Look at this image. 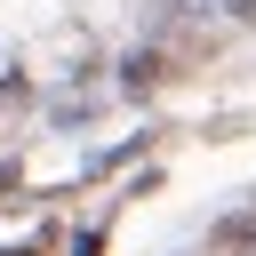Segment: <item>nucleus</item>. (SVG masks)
Masks as SVG:
<instances>
[{
    "instance_id": "2",
    "label": "nucleus",
    "mask_w": 256,
    "mask_h": 256,
    "mask_svg": "<svg viewBox=\"0 0 256 256\" xmlns=\"http://www.w3.org/2000/svg\"><path fill=\"white\" fill-rule=\"evenodd\" d=\"M160 80V56H128V88H152Z\"/></svg>"
},
{
    "instance_id": "3",
    "label": "nucleus",
    "mask_w": 256,
    "mask_h": 256,
    "mask_svg": "<svg viewBox=\"0 0 256 256\" xmlns=\"http://www.w3.org/2000/svg\"><path fill=\"white\" fill-rule=\"evenodd\" d=\"M216 8H232V16H256V0H216Z\"/></svg>"
},
{
    "instance_id": "1",
    "label": "nucleus",
    "mask_w": 256,
    "mask_h": 256,
    "mask_svg": "<svg viewBox=\"0 0 256 256\" xmlns=\"http://www.w3.org/2000/svg\"><path fill=\"white\" fill-rule=\"evenodd\" d=\"M216 240H224L232 256H256V224H248V216H224V224H216Z\"/></svg>"
}]
</instances>
